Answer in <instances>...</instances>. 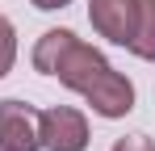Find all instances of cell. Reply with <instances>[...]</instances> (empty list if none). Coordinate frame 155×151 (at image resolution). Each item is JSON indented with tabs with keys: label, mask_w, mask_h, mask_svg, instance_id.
Here are the masks:
<instances>
[{
	"label": "cell",
	"mask_w": 155,
	"mask_h": 151,
	"mask_svg": "<svg viewBox=\"0 0 155 151\" xmlns=\"http://www.w3.org/2000/svg\"><path fill=\"white\" fill-rule=\"evenodd\" d=\"M88 21L101 38L126 46L134 29V0H88Z\"/></svg>",
	"instance_id": "cell-5"
},
{
	"label": "cell",
	"mask_w": 155,
	"mask_h": 151,
	"mask_svg": "<svg viewBox=\"0 0 155 151\" xmlns=\"http://www.w3.org/2000/svg\"><path fill=\"white\" fill-rule=\"evenodd\" d=\"M113 151H155V139H147V134H126V139L113 143Z\"/></svg>",
	"instance_id": "cell-8"
},
{
	"label": "cell",
	"mask_w": 155,
	"mask_h": 151,
	"mask_svg": "<svg viewBox=\"0 0 155 151\" xmlns=\"http://www.w3.org/2000/svg\"><path fill=\"white\" fill-rule=\"evenodd\" d=\"M138 59H155V0H134V29L126 42Z\"/></svg>",
	"instance_id": "cell-6"
},
{
	"label": "cell",
	"mask_w": 155,
	"mask_h": 151,
	"mask_svg": "<svg viewBox=\"0 0 155 151\" xmlns=\"http://www.w3.org/2000/svg\"><path fill=\"white\" fill-rule=\"evenodd\" d=\"M13 63H17V29H13V21L0 13V80L13 72Z\"/></svg>",
	"instance_id": "cell-7"
},
{
	"label": "cell",
	"mask_w": 155,
	"mask_h": 151,
	"mask_svg": "<svg viewBox=\"0 0 155 151\" xmlns=\"http://www.w3.org/2000/svg\"><path fill=\"white\" fill-rule=\"evenodd\" d=\"M109 67H113V63H109L97 46H88L84 38H76V34H71L51 76L63 84V88H71V92H80V97H84V92H88V88H92V84H97Z\"/></svg>",
	"instance_id": "cell-1"
},
{
	"label": "cell",
	"mask_w": 155,
	"mask_h": 151,
	"mask_svg": "<svg viewBox=\"0 0 155 151\" xmlns=\"http://www.w3.org/2000/svg\"><path fill=\"white\" fill-rule=\"evenodd\" d=\"M84 101H88L92 113H101V118H126L130 109H134V84H130L117 67H109V72L84 92Z\"/></svg>",
	"instance_id": "cell-4"
},
{
	"label": "cell",
	"mask_w": 155,
	"mask_h": 151,
	"mask_svg": "<svg viewBox=\"0 0 155 151\" xmlns=\"http://www.w3.org/2000/svg\"><path fill=\"white\" fill-rule=\"evenodd\" d=\"M38 139L46 151H84L88 147V118L71 105H51L38 113Z\"/></svg>",
	"instance_id": "cell-2"
},
{
	"label": "cell",
	"mask_w": 155,
	"mask_h": 151,
	"mask_svg": "<svg viewBox=\"0 0 155 151\" xmlns=\"http://www.w3.org/2000/svg\"><path fill=\"white\" fill-rule=\"evenodd\" d=\"M34 8H42V13H54V8H67L71 0H29Z\"/></svg>",
	"instance_id": "cell-9"
},
{
	"label": "cell",
	"mask_w": 155,
	"mask_h": 151,
	"mask_svg": "<svg viewBox=\"0 0 155 151\" xmlns=\"http://www.w3.org/2000/svg\"><path fill=\"white\" fill-rule=\"evenodd\" d=\"M0 151H42L34 105H25V101H0Z\"/></svg>",
	"instance_id": "cell-3"
}]
</instances>
